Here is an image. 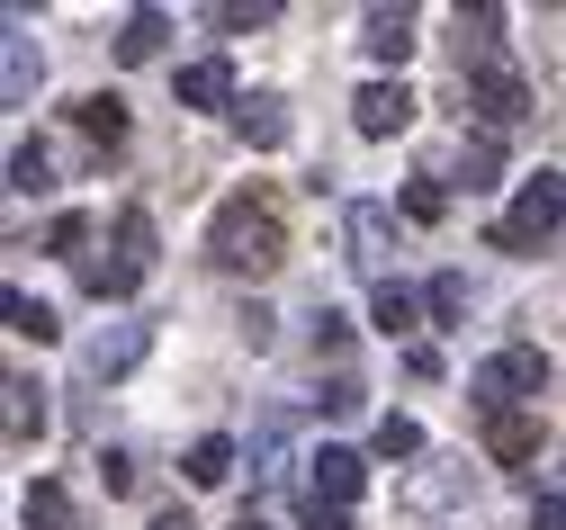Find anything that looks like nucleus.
<instances>
[{
	"label": "nucleus",
	"instance_id": "obj_1",
	"mask_svg": "<svg viewBox=\"0 0 566 530\" xmlns=\"http://www.w3.org/2000/svg\"><path fill=\"white\" fill-rule=\"evenodd\" d=\"M207 261L226 279H270L289 261V216H279L270 189H234L217 216H207Z\"/></svg>",
	"mask_w": 566,
	"mask_h": 530
},
{
	"label": "nucleus",
	"instance_id": "obj_2",
	"mask_svg": "<svg viewBox=\"0 0 566 530\" xmlns=\"http://www.w3.org/2000/svg\"><path fill=\"white\" fill-rule=\"evenodd\" d=\"M557 225H566V172H531L522 198H513V216L485 225V243H494V252H539Z\"/></svg>",
	"mask_w": 566,
	"mask_h": 530
},
{
	"label": "nucleus",
	"instance_id": "obj_3",
	"mask_svg": "<svg viewBox=\"0 0 566 530\" xmlns=\"http://www.w3.org/2000/svg\"><path fill=\"white\" fill-rule=\"evenodd\" d=\"M539 387H548V360H539L531 342H513V351L476 360V377H468V396H476L485 414H522V396H539Z\"/></svg>",
	"mask_w": 566,
	"mask_h": 530
},
{
	"label": "nucleus",
	"instance_id": "obj_4",
	"mask_svg": "<svg viewBox=\"0 0 566 530\" xmlns=\"http://www.w3.org/2000/svg\"><path fill=\"white\" fill-rule=\"evenodd\" d=\"M459 82H468V100H476V117H485V135H513L522 117H531V82L504 63V54H485V63H459Z\"/></svg>",
	"mask_w": 566,
	"mask_h": 530
},
{
	"label": "nucleus",
	"instance_id": "obj_5",
	"mask_svg": "<svg viewBox=\"0 0 566 530\" xmlns=\"http://www.w3.org/2000/svg\"><path fill=\"white\" fill-rule=\"evenodd\" d=\"M342 243H350V270L387 288V261H396V216H387L378 198H350V216H342Z\"/></svg>",
	"mask_w": 566,
	"mask_h": 530
},
{
	"label": "nucleus",
	"instance_id": "obj_6",
	"mask_svg": "<svg viewBox=\"0 0 566 530\" xmlns=\"http://www.w3.org/2000/svg\"><path fill=\"white\" fill-rule=\"evenodd\" d=\"M369 486V459H360V449H342V440H324L315 449V459H306V503H350V495H360Z\"/></svg>",
	"mask_w": 566,
	"mask_h": 530
},
{
	"label": "nucleus",
	"instance_id": "obj_7",
	"mask_svg": "<svg viewBox=\"0 0 566 530\" xmlns=\"http://www.w3.org/2000/svg\"><path fill=\"white\" fill-rule=\"evenodd\" d=\"M145 351H154V324H108V333L82 342V377H91V387H108V377H126Z\"/></svg>",
	"mask_w": 566,
	"mask_h": 530
},
{
	"label": "nucleus",
	"instance_id": "obj_8",
	"mask_svg": "<svg viewBox=\"0 0 566 530\" xmlns=\"http://www.w3.org/2000/svg\"><path fill=\"white\" fill-rule=\"evenodd\" d=\"M413 108H422V100H413L405 82H369L360 100H350V126H360L369 144H387V135H405V126H413Z\"/></svg>",
	"mask_w": 566,
	"mask_h": 530
},
{
	"label": "nucleus",
	"instance_id": "obj_9",
	"mask_svg": "<svg viewBox=\"0 0 566 530\" xmlns=\"http://www.w3.org/2000/svg\"><path fill=\"white\" fill-rule=\"evenodd\" d=\"M234 135L252 144V154H279V144H289V100H270V91L234 100Z\"/></svg>",
	"mask_w": 566,
	"mask_h": 530
},
{
	"label": "nucleus",
	"instance_id": "obj_10",
	"mask_svg": "<svg viewBox=\"0 0 566 530\" xmlns=\"http://www.w3.org/2000/svg\"><path fill=\"white\" fill-rule=\"evenodd\" d=\"M36 82H45V54H36V37H28V10H10V82H0V100L28 108Z\"/></svg>",
	"mask_w": 566,
	"mask_h": 530
},
{
	"label": "nucleus",
	"instance_id": "obj_11",
	"mask_svg": "<svg viewBox=\"0 0 566 530\" xmlns=\"http://www.w3.org/2000/svg\"><path fill=\"white\" fill-rule=\"evenodd\" d=\"M485 459L494 468H531L539 459V423L531 414H485Z\"/></svg>",
	"mask_w": 566,
	"mask_h": 530
},
{
	"label": "nucleus",
	"instance_id": "obj_12",
	"mask_svg": "<svg viewBox=\"0 0 566 530\" xmlns=\"http://www.w3.org/2000/svg\"><path fill=\"white\" fill-rule=\"evenodd\" d=\"M73 126H82V144H91V154H117V144H126V100L91 91V100H73Z\"/></svg>",
	"mask_w": 566,
	"mask_h": 530
},
{
	"label": "nucleus",
	"instance_id": "obj_13",
	"mask_svg": "<svg viewBox=\"0 0 566 530\" xmlns=\"http://www.w3.org/2000/svg\"><path fill=\"white\" fill-rule=\"evenodd\" d=\"M226 100H234V63L226 54H207V63L180 72V108H226Z\"/></svg>",
	"mask_w": 566,
	"mask_h": 530
},
{
	"label": "nucleus",
	"instance_id": "obj_14",
	"mask_svg": "<svg viewBox=\"0 0 566 530\" xmlns=\"http://www.w3.org/2000/svg\"><path fill=\"white\" fill-rule=\"evenodd\" d=\"M0 396H10V449H36V432H45V387H36V377L19 368Z\"/></svg>",
	"mask_w": 566,
	"mask_h": 530
},
{
	"label": "nucleus",
	"instance_id": "obj_15",
	"mask_svg": "<svg viewBox=\"0 0 566 530\" xmlns=\"http://www.w3.org/2000/svg\"><path fill=\"white\" fill-rule=\"evenodd\" d=\"M360 45H369L378 63H405V54H413V10H369V19H360Z\"/></svg>",
	"mask_w": 566,
	"mask_h": 530
},
{
	"label": "nucleus",
	"instance_id": "obj_16",
	"mask_svg": "<svg viewBox=\"0 0 566 530\" xmlns=\"http://www.w3.org/2000/svg\"><path fill=\"white\" fill-rule=\"evenodd\" d=\"M369 324H378V333H387V342H405V333H413V324H422V297H413V288H405V279H387V288H378V297H369Z\"/></svg>",
	"mask_w": 566,
	"mask_h": 530
},
{
	"label": "nucleus",
	"instance_id": "obj_17",
	"mask_svg": "<svg viewBox=\"0 0 566 530\" xmlns=\"http://www.w3.org/2000/svg\"><path fill=\"white\" fill-rule=\"evenodd\" d=\"M163 37H171V19H163V10H126V28H117V63H154V54H163Z\"/></svg>",
	"mask_w": 566,
	"mask_h": 530
},
{
	"label": "nucleus",
	"instance_id": "obj_18",
	"mask_svg": "<svg viewBox=\"0 0 566 530\" xmlns=\"http://www.w3.org/2000/svg\"><path fill=\"white\" fill-rule=\"evenodd\" d=\"M405 503H413V512H441V503H468V468H450V459H441V468H422V477L405 486Z\"/></svg>",
	"mask_w": 566,
	"mask_h": 530
},
{
	"label": "nucleus",
	"instance_id": "obj_19",
	"mask_svg": "<svg viewBox=\"0 0 566 530\" xmlns=\"http://www.w3.org/2000/svg\"><path fill=\"white\" fill-rule=\"evenodd\" d=\"M154 243H163V235H154V216H145V207H117V261H126L135 279L154 270Z\"/></svg>",
	"mask_w": 566,
	"mask_h": 530
},
{
	"label": "nucleus",
	"instance_id": "obj_20",
	"mask_svg": "<svg viewBox=\"0 0 566 530\" xmlns=\"http://www.w3.org/2000/svg\"><path fill=\"white\" fill-rule=\"evenodd\" d=\"M180 468H189V486H226V477H234V440H226V432L189 440V459H180Z\"/></svg>",
	"mask_w": 566,
	"mask_h": 530
},
{
	"label": "nucleus",
	"instance_id": "obj_21",
	"mask_svg": "<svg viewBox=\"0 0 566 530\" xmlns=\"http://www.w3.org/2000/svg\"><path fill=\"white\" fill-rule=\"evenodd\" d=\"M19 521H28V530H82V521H73V495L45 486V477L28 486V512H19Z\"/></svg>",
	"mask_w": 566,
	"mask_h": 530
},
{
	"label": "nucleus",
	"instance_id": "obj_22",
	"mask_svg": "<svg viewBox=\"0 0 566 530\" xmlns=\"http://www.w3.org/2000/svg\"><path fill=\"white\" fill-rule=\"evenodd\" d=\"M494 163H504V135H468L459 144V189H494Z\"/></svg>",
	"mask_w": 566,
	"mask_h": 530
},
{
	"label": "nucleus",
	"instance_id": "obj_23",
	"mask_svg": "<svg viewBox=\"0 0 566 530\" xmlns=\"http://www.w3.org/2000/svg\"><path fill=\"white\" fill-rule=\"evenodd\" d=\"M10 333H19V342H54L63 324H54V306H45V297H28V288H10Z\"/></svg>",
	"mask_w": 566,
	"mask_h": 530
},
{
	"label": "nucleus",
	"instance_id": "obj_24",
	"mask_svg": "<svg viewBox=\"0 0 566 530\" xmlns=\"http://www.w3.org/2000/svg\"><path fill=\"white\" fill-rule=\"evenodd\" d=\"M10 189L19 198H45L54 189V154H45V144H19V154H10Z\"/></svg>",
	"mask_w": 566,
	"mask_h": 530
},
{
	"label": "nucleus",
	"instance_id": "obj_25",
	"mask_svg": "<svg viewBox=\"0 0 566 530\" xmlns=\"http://www.w3.org/2000/svg\"><path fill=\"white\" fill-rule=\"evenodd\" d=\"M82 288L99 297V306H117V297H135V288H145V279H135L126 261H82Z\"/></svg>",
	"mask_w": 566,
	"mask_h": 530
},
{
	"label": "nucleus",
	"instance_id": "obj_26",
	"mask_svg": "<svg viewBox=\"0 0 566 530\" xmlns=\"http://www.w3.org/2000/svg\"><path fill=\"white\" fill-rule=\"evenodd\" d=\"M422 315H432V324H459V315H468V279H459V270H441L432 288H422Z\"/></svg>",
	"mask_w": 566,
	"mask_h": 530
},
{
	"label": "nucleus",
	"instance_id": "obj_27",
	"mask_svg": "<svg viewBox=\"0 0 566 530\" xmlns=\"http://www.w3.org/2000/svg\"><path fill=\"white\" fill-rule=\"evenodd\" d=\"M369 449H378V459H422V423H405V414H387V423L369 432Z\"/></svg>",
	"mask_w": 566,
	"mask_h": 530
},
{
	"label": "nucleus",
	"instance_id": "obj_28",
	"mask_svg": "<svg viewBox=\"0 0 566 530\" xmlns=\"http://www.w3.org/2000/svg\"><path fill=\"white\" fill-rule=\"evenodd\" d=\"M405 216H413V225H441V216H450V189H441V172H422V180L405 189Z\"/></svg>",
	"mask_w": 566,
	"mask_h": 530
},
{
	"label": "nucleus",
	"instance_id": "obj_29",
	"mask_svg": "<svg viewBox=\"0 0 566 530\" xmlns=\"http://www.w3.org/2000/svg\"><path fill=\"white\" fill-rule=\"evenodd\" d=\"M279 10H270V0H252V10H243V0H217V10H207V28H226V37H243V28H270Z\"/></svg>",
	"mask_w": 566,
	"mask_h": 530
},
{
	"label": "nucleus",
	"instance_id": "obj_30",
	"mask_svg": "<svg viewBox=\"0 0 566 530\" xmlns=\"http://www.w3.org/2000/svg\"><path fill=\"white\" fill-rule=\"evenodd\" d=\"M99 486H108V495H135V459H126V449H108V459H99Z\"/></svg>",
	"mask_w": 566,
	"mask_h": 530
},
{
	"label": "nucleus",
	"instance_id": "obj_31",
	"mask_svg": "<svg viewBox=\"0 0 566 530\" xmlns=\"http://www.w3.org/2000/svg\"><path fill=\"white\" fill-rule=\"evenodd\" d=\"M45 243H54V252H82V243H91V216H54Z\"/></svg>",
	"mask_w": 566,
	"mask_h": 530
},
{
	"label": "nucleus",
	"instance_id": "obj_32",
	"mask_svg": "<svg viewBox=\"0 0 566 530\" xmlns=\"http://www.w3.org/2000/svg\"><path fill=\"white\" fill-rule=\"evenodd\" d=\"M369 405V387H360V377H333V396H324V414H360Z\"/></svg>",
	"mask_w": 566,
	"mask_h": 530
},
{
	"label": "nucleus",
	"instance_id": "obj_33",
	"mask_svg": "<svg viewBox=\"0 0 566 530\" xmlns=\"http://www.w3.org/2000/svg\"><path fill=\"white\" fill-rule=\"evenodd\" d=\"M342 342H350V315L324 306V315H315V351H342Z\"/></svg>",
	"mask_w": 566,
	"mask_h": 530
},
{
	"label": "nucleus",
	"instance_id": "obj_34",
	"mask_svg": "<svg viewBox=\"0 0 566 530\" xmlns=\"http://www.w3.org/2000/svg\"><path fill=\"white\" fill-rule=\"evenodd\" d=\"M531 530H566V495H539L531 503Z\"/></svg>",
	"mask_w": 566,
	"mask_h": 530
},
{
	"label": "nucleus",
	"instance_id": "obj_35",
	"mask_svg": "<svg viewBox=\"0 0 566 530\" xmlns=\"http://www.w3.org/2000/svg\"><path fill=\"white\" fill-rule=\"evenodd\" d=\"M306 530H350V521H342L333 503H306Z\"/></svg>",
	"mask_w": 566,
	"mask_h": 530
},
{
	"label": "nucleus",
	"instance_id": "obj_36",
	"mask_svg": "<svg viewBox=\"0 0 566 530\" xmlns=\"http://www.w3.org/2000/svg\"><path fill=\"white\" fill-rule=\"evenodd\" d=\"M154 530H198V521H189V512L171 503V512H154Z\"/></svg>",
	"mask_w": 566,
	"mask_h": 530
},
{
	"label": "nucleus",
	"instance_id": "obj_37",
	"mask_svg": "<svg viewBox=\"0 0 566 530\" xmlns=\"http://www.w3.org/2000/svg\"><path fill=\"white\" fill-rule=\"evenodd\" d=\"M234 530H270V521H261V512H252V503H243V521H234Z\"/></svg>",
	"mask_w": 566,
	"mask_h": 530
}]
</instances>
